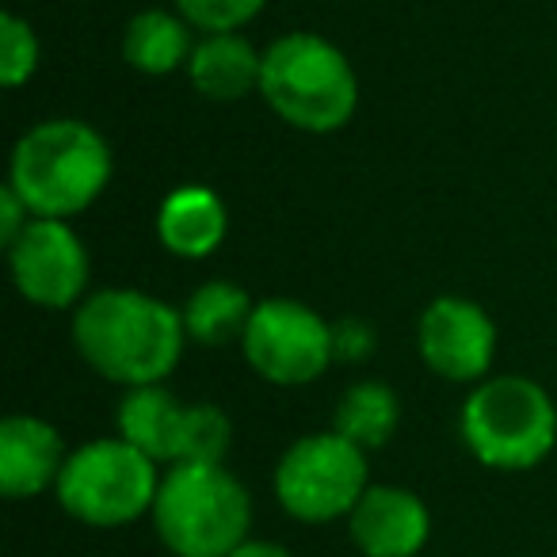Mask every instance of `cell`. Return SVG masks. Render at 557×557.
Wrapping results in <instances>:
<instances>
[{
  "mask_svg": "<svg viewBox=\"0 0 557 557\" xmlns=\"http://www.w3.org/2000/svg\"><path fill=\"white\" fill-rule=\"evenodd\" d=\"M233 443V424L218 405H187L180 432L176 462H214L222 466Z\"/></svg>",
  "mask_w": 557,
  "mask_h": 557,
  "instance_id": "obj_19",
  "label": "cell"
},
{
  "mask_svg": "<svg viewBox=\"0 0 557 557\" xmlns=\"http://www.w3.org/2000/svg\"><path fill=\"white\" fill-rule=\"evenodd\" d=\"M149 516L172 557H230L248 542L252 496L225 462H176L161 478Z\"/></svg>",
  "mask_w": 557,
  "mask_h": 557,
  "instance_id": "obj_3",
  "label": "cell"
},
{
  "mask_svg": "<svg viewBox=\"0 0 557 557\" xmlns=\"http://www.w3.org/2000/svg\"><path fill=\"white\" fill-rule=\"evenodd\" d=\"M35 70H39V39H35L32 24L4 12L0 16V81L9 88H20L35 77Z\"/></svg>",
  "mask_w": 557,
  "mask_h": 557,
  "instance_id": "obj_20",
  "label": "cell"
},
{
  "mask_svg": "<svg viewBox=\"0 0 557 557\" xmlns=\"http://www.w3.org/2000/svg\"><path fill=\"white\" fill-rule=\"evenodd\" d=\"M184 412L187 405H180L164 386H138L126 389V397L119 401V440H126L131 447H138L146 458H153L157 466L169 462L176 466L180 455V432H184Z\"/></svg>",
  "mask_w": 557,
  "mask_h": 557,
  "instance_id": "obj_14",
  "label": "cell"
},
{
  "mask_svg": "<svg viewBox=\"0 0 557 557\" xmlns=\"http://www.w3.org/2000/svg\"><path fill=\"white\" fill-rule=\"evenodd\" d=\"M230 557H295L287 546H278V542L271 539H248L245 546H237Z\"/></svg>",
  "mask_w": 557,
  "mask_h": 557,
  "instance_id": "obj_24",
  "label": "cell"
},
{
  "mask_svg": "<svg viewBox=\"0 0 557 557\" xmlns=\"http://www.w3.org/2000/svg\"><path fill=\"white\" fill-rule=\"evenodd\" d=\"M367 488V450L341 432L302 435L275 466V500L298 523L348 519Z\"/></svg>",
  "mask_w": 557,
  "mask_h": 557,
  "instance_id": "obj_7",
  "label": "cell"
},
{
  "mask_svg": "<svg viewBox=\"0 0 557 557\" xmlns=\"http://www.w3.org/2000/svg\"><path fill=\"white\" fill-rule=\"evenodd\" d=\"M333 344L336 359H363L374 351V333L363 321H341V325H333Z\"/></svg>",
  "mask_w": 557,
  "mask_h": 557,
  "instance_id": "obj_23",
  "label": "cell"
},
{
  "mask_svg": "<svg viewBox=\"0 0 557 557\" xmlns=\"http://www.w3.org/2000/svg\"><path fill=\"white\" fill-rule=\"evenodd\" d=\"M348 534L363 557H417L432 539V511L412 488L371 485L351 508Z\"/></svg>",
  "mask_w": 557,
  "mask_h": 557,
  "instance_id": "obj_11",
  "label": "cell"
},
{
  "mask_svg": "<svg viewBox=\"0 0 557 557\" xmlns=\"http://www.w3.org/2000/svg\"><path fill=\"white\" fill-rule=\"evenodd\" d=\"M462 440L488 470H531L557 443V409L531 379H485L462 405Z\"/></svg>",
  "mask_w": 557,
  "mask_h": 557,
  "instance_id": "obj_5",
  "label": "cell"
},
{
  "mask_svg": "<svg viewBox=\"0 0 557 557\" xmlns=\"http://www.w3.org/2000/svg\"><path fill=\"white\" fill-rule=\"evenodd\" d=\"M260 96L283 123L329 134L356 115L359 81L344 50L321 35L295 32L263 50Z\"/></svg>",
  "mask_w": 557,
  "mask_h": 557,
  "instance_id": "obj_4",
  "label": "cell"
},
{
  "mask_svg": "<svg viewBox=\"0 0 557 557\" xmlns=\"http://www.w3.org/2000/svg\"><path fill=\"white\" fill-rule=\"evenodd\" d=\"M184 16H169V12H141L131 20L123 39V58L138 73L149 77H164V73L180 70L191 62V32H187Z\"/></svg>",
  "mask_w": 557,
  "mask_h": 557,
  "instance_id": "obj_16",
  "label": "cell"
},
{
  "mask_svg": "<svg viewBox=\"0 0 557 557\" xmlns=\"http://www.w3.org/2000/svg\"><path fill=\"white\" fill-rule=\"evenodd\" d=\"M157 488H161V473L153 458L115 435V440H92L73 450L65 458L54 496L77 523L111 531L149 516Z\"/></svg>",
  "mask_w": 557,
  "mask_h": 557,
  "instance_id": "obj_6",
  "label": "cell"
},
{
  "mask_svg": "<svg viewBox=\"0 0 557 557\" xmlns=\"http://www.w3.org/2000/svg\"><path fill=\"white\" fill-rule=\"evenodd\" d=\"M16 290L42 310H65L81 302L88 287V252L77 233L58 218H32L9 248Z\"/></svg>",
  "mask_w": 557,
  "mask_h": 557,
  "instance_id": "obj_9",
  "label": "cell"
},
{
  "mask_svg": "<svg viewBox=\"0 0 557 557\" xmlns=\"http://www.w3.org/2000/svg\"><path fill=\"white\" fill-rule=\"evenodd\" d=\"M73 341L85 363L126 389L161 386L187 341L184 313L141 290H96L73 318Z\"/></svg>",
  "mask_w": 557,
  "mask_h": 557,
  "instance_id": "obj_1",
  "label": "cell"
},
{
  "mask_svg": "<svg viewBox=\"0 0 557 557\" xmlns=\"http://www.w3.org/2000/svg\"><path fill=\"white\" fill-rule=\"evenodd\" d=\"M240 348L248 367L275 386H306L321 379L336 359L333 325H325L321 313L295 298L256 302Z\"/></svg>",
  "mask_w": 557,
  "mask_h": 557,
  "instance_id": "obj_8",
  "label": "cell"
},
{
  "mask_svg": "<svg viewBox=\"0 0 557 557\" xmlns=\"http://www.w3.org/2000/svg\"><path fill=\"white\" fill-rule=\"evenodd\" d=\"M32 210H27V202L16 195V187L4 184V191H0V240H4V248H12L20 240V233L32 225Z\"/></svg>",
  "mask_w": 557,
  "mask_h": 557,
  "instance_id": "obj_22",
  "label": "cell"
},
{
  "mask_svg": "<svg viewBox=\"0 0 557 557\" xmlns=\"http://www.w3.org/2000/svg\"><path fill=\"white\" fill-rule=\"evenodd\" d=\"M111 180V149L81 119H47L12 149L9 184L35 218H65L88 210Z\"/></svg>",
  "mask_w": 557,
  "mask_h": 557,
  "instance_id": "obj_2",
  "label": "cell"
},
{
  "mask_svg": "<svg viewBox=\"0 0 557 557\" xmlns=\"http://www.w3.org/2000/svg\"><path fill=\"white\" fill-rule=\"evenodd\" d=\"M225 207L210 187L187 184L176 187L169 199L161 202V214H157V237L169 248L172 256H184V260H202L225 240Z\"/></svg>",
  "mask_w": 557,
  "mask_h": 557,
  "instance_id": "obj_13",
  "label": "cell"
},
{
  "mask_svg": "<svg viewBox=\"0 0 557 557\" xmlns=\"http://www.w3.org/2000/svg\"><path fill=\"white\" fill-rule=\"evenodd\" d=\"M420 359L447 382H478L496 356V325L470 298H435L417 329Z\"/></svg>",
  "mask_w": 557,
  "mask_h": 557,
  "instance_id": "obj_10",
  "label": "cell"
},
{
  "mask_svg": "<svg viewBox=\"0 0 557 557\" xmlns=\"http://www.w3.org/2000/svg\"><path fill=\"white\" fill-rule=\"evenodd\" d=\"M65 440L54 424L39 417H9L0 424V493L27 500L58 488L65 470Z\"/></svg>",
  "mask_w": 557,
  "mask_h": 557,
  "instance_id": "obj_12",
  "label": "cell"
},
{
  "mask_svg": "<svg viewBox=\"0 0 557 557\" xmlns=\"http://www.w3.org/2000/svg\"><path fill=\"white\" fill-rule=\"evenodd\" d=\"M252 298L237 287V283H202L184 306V325L187 336L199 344H230L245 341V329L252 321Z\"/></svg>",
  "mask_w": 557,
  "mask_h": 557,
  "instance_id": "obj_17",
  "label": "cell"
},
{
  "mask_svg": "<svg viewBox=\"0 0 557 557\" xmlns=\"http://www.w3.org/2000/svg\"><path fill=\"white\" fill-rule=\"evenodd\" d=\"M397 420H401V405L386 382H356L336 405L333 432H341L359 450H374L386 447L389 435L397 432Z\"/></svg>",
  "mask_w": 557,
  "mask_h": 557,
  "instance_id": "obj_18",
  "label": "cell"
},
{
  "mask_svg": "<svg viewBox=\"0 0 557 557\" xmlns=\"http://www.w3.org/2000/svg\"><path fill=\"white\" fill-rule=\"evenodd\" d=\"M180 16L207 35H233L248 20L260 16L268 0H176Z\"/></svg>",
  "mask_w": 557,
  "mask_h": 557,
  "instance_id": "obj_21",
  "label": "cell"
},
{
  "mask_svg": "<svg viewBox=\"0 0 557 557\" xmlns=\"http://www.w3.org/2000/svg\"><path fill=\"white\" fill-rule=\"evenodd\" d=\"M260 73L263 54H256L252 42L233 35H207L199 47L191 50L187 62V77L207 100H240L248 92H260Z\"/></svg>",
  "mask_w": 557,
  "mask_h": 557,
  "instance_id": "obj_15",
  "label": "cell"
}]
</instances>
